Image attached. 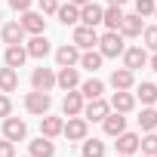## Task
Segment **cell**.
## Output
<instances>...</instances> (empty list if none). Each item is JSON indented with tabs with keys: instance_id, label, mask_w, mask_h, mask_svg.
<instances>
[{
	"instance_id": "obj_31",
	"label": "cell",
	"mask_w": 157,
	"mask_h": 157,
	"mask_svg": "<svg viewBox=\"0 0 157 157\" xmlns=\"http://www.w3.org/2000/svg\"><path fill=\"white\" fill-rule=\"evenodd\" d=\"M139 126H142L145 132H154V129H157V111H154V108H142V114H139Z\"/></svg>"
},
{
	"instance_id": "obj_36",
	"label": "cell",
	"mask_w": 157,
	"mask_h": 157,
	"mask_svg": "<svg viewBox=\"0 0 157 157\" xmlns=\"http://www.w3.org/2000/svg\"><path fill=\"white\" fill-rule=\"evenodd\" d=\"M37 3H40V13L43 16H52L59 10V0H37Z\"/></svg>"
},
{
	"instance_id": "obj_35",
	"label": "cell",
	"mask_w": 157,
	"mask_h": 157,
	"mask_svg": "<svg viewBox=\"0 0 157 157\" xmlns=\"http://www.w3.org/2000/svg\"><path fill=\"white\" fill-rule=\"evenodd\" d=\"M10 114H13V102L6 93H0V117H10Z\"/></svg>"
},
{
	"instance_id": "obj_16",
	"label": "cell",
	"mask_w": 157,
	"mask_h": 157,
	"mask_svg": "<svg viewBox=\"0 0 157 157\" xmlns=\"http://www.w3.org/2000/svg\"><path fill=\"white\" fill-rule=\"evenodd\" d=\"M102 126H105V136H111V139H114V136H120V132L126 129V117H123L120 111H114V114L108 111V114H105V120H102Z\"/></svg>"
},
{
	"instance_id": "obj_2",
	"label": "cell",
	"mask_w": 157,
	"mask_h": 157,
	"mask_svg": "<svg viewBox=\"0 0 157 157\" xmlns=\"http://www.w3.org/2000/svg\"><path fill=\"white\" fill-rule=\"evenodd\" d=\"M49 108H52V99H49V93H40V90H34V93H28V96H25V111H28V114H37V117H43V114H49Z\"/></svg>"
},
{
	"instance_id": "obj_41",
	"label": "cell",
	"mask_w": 157,
	"mask_h": 157,
	"mask_svg": "<svg viewBox=\"0 0 157 157\" xmlns=\"http://www.w3.org/2000/svg\"><path fill=\"white\" fill-rule=\"evenodd\" d=\"M126 0H108V6H123Z\"/></svg>"
},
{
	"instance_id": "obj_45",
	"label": "cell",
	"mask_w": 157,
	"mask_h": 157,
	"mask_svg": "<svg viewBox=\"0 0 157 157\" xmlns=\"http://www.w3.org/2000/svg\"><path fill=\"white\" fill-rule=\"evenodd\" d=\"M154 132H157V129H154Z\"/></svg>"
},
{
	"instance_id": "obj_25",
	"label": "cell",
	"mask_w": 157,
	"mask_h": 157,
	"mask_svg": "<svg viewBox=\"0 0 157 157\" xmlns=\"http://www.w3.org/2000/svg\"><path fill=\"white\" fill-rule=\"evenodd\" d=\"M102 93H105V83L99 80V77H90V80L80 83V96H83L86 102H90V99H99Z\"/></svg>"
},
{
	"instance_id": "obj_5",
	"label": "cell",
	"mask_w": 157,
	"mask_h": 157,
	"mask_svg": "<svg viewBox=\"0 0 157 157\" xmlns=\"http://www.w3.org/2000/svg\"><path fill=\"white\" fill-rule=\"evenodd\" d=\"M31 86L34 90H40V93H49L52 86H56V71L52 68H34V74H31Z\"/></svg>"
},
{
	"instance_id": "obj_21",
	"label": "cell",
	"mask_w": 157,
	"mask_h": 157,
	"mask_svg": "<svg viewBox=\"0 0 157 157\" xmlns=\"http://www.w3.org/2000/svg\"><path fill=\"white\" fill-rule=\"evenodd\" d=\"M19 90V71L16 68H0V93H16Z\"/></svg>"
},
{
	"instance_id": "obj_40",
	"label": "cell",
	"mask_w": 157,
	"mask_h": 157,
	"mask_svg": "<svg viewBox=\"0 0 157 157\" xmlns=\"http://www.w3.org/2000/svg\"><path fill=\"white\" fill-rule=\"evenodd\" d=\"M68 3H74V6H86L90 0H68Z\"/></svg>"
},
{
	"instance_id": "obj_23",
	"label": "cell",
	"mask_w": 157,
	"mask_h": 157,
	"mask_svg": "<svg viewBox=\"0 0 157 157\" xmlns=\"http://www.w3.org/2000/svg\"><path fill=\"white\" fill-rule=\"evenodd\" d=\"M25 59H28V52H25V46H22V43L6 46V52H3V62H6L10 68H22V65H25Z\"/></svg>"
},
{
	"instance_id": "obj_13",
	"label": "cell",
	"mask_w": 157,
	"mask_h": 157,
	"mask_svg": "<svg viewBox=\"0 0 157 157\" xmlns=\"http://www.w3.org/2000/svg\"><path fill=\"white\" fill-rule=\"evenodd\" d=\"M56 62H59V68H71V65L80 62V49H77L74 43H65V46L56 49Z\"/></svg>"
},
{
	"instance_id": "obj_3",
	"label": "cell",
	"mask_w": 157,
	"mask_h": 157,
	"mask_svg": "<svg viewBox=\"0 0 157 157\" xmlns=\"http://www.w3.org/2000/svg\"><path fill=\"white\" fill-rule=\"evenodd\" d=\"M86 132H90V120L86 117H68V123L62 126V136H68V142H83L86 139Z\"/></svg>"
},
{
	"instance_id": "obj_18",
	"label": "cell",
	"mask_w": 157,
	"mask_h": 157,
	"mask_svg": "<svg viewBox=\"0 0 157 157\" xmlns=\"http://www.w3.org/2000/svg\"><path fill=\"white\" fill-rule=\"evenodd\" d=\"M0 37H3V43H6V46L25 43V28H22L19 22H10V25H3V31H0Z\"/></svg>"
},
{
	"instance_id": "obj_15",
	"label": "cell",
	"mask_w": 157,
	"mask_h": 157,
	"mask_svg": "<svg viewBox=\"0 0 157 157\" xmlns=\"http://www.w3.org/2000/svg\"><path fill=\"white\" fill-rule=\"evenodd\" d=\"M102 6L99 3H93V0H90V3L86 6H80V25H86V28H96V25H102Z\"/></svg>"
},
{
	"instance_id": "obj_10",
	"label": "cell",
	"mask_w": 157,
	"mask_h": 157,
	"mask_svg": "<svg viewBox=\"0 0 157 157\" xmlns=\"http://www.w3.org/2000/svg\"><path fill=\"white\" fill-rule=\"evenodd\" d=\"M25 52H28L31 59H46V56H49V40H46L43 34H31V40L25 43Z\"/></svg>"
},
{
	"instance_id": "obj_8",
	"label": "cell",
	"mask_w": 157,
	"mask_h": 157,
	"mask_svg": "<svg viewBox=\"0 0 157 157\" xmlns=\"http://www.w3.org/2000/svg\"><path fill=\"white\" fill-rule=\"evenodd\" d=\"M145 65H148V52H145V46H129V49H123V68L139 71V68H145Z\"/></svg>"
},
{
	"instance_id": "obj_37",
	"label": "cell",
	"mask_w": 157,
	"mask_h": 157,
	"mask_svg": "<svg viewBox=\"0 0 157 157\" xmlns=\"http://www.w3.org/2000/svg\"><path fill=\"white\" fill-rule=\"evenodd\" d=\"M0 157H16V142H10V139L0 142Z\"/></svg>"
},
{
	"instance_id": "obj_1",
	"label": "cell",
	"mask_w": 157,
	"mask_h": 157,
	"mask_svg": "<svg viewBox=\"0 0 157 157\" xmlns=\"http://www.w3.org/2000/svg\"><path fill=\"white\" fill-rule=\"evenodd\" d=\"M123 34L120 31H105L102 37H99V52L105 56V59H117V56H123Z\"/></svg>"
},
{
	"instance_id": "obj_6",
	"label": "cell",
	"mask_w": 157,
	"mask_h": 157,
	"mask_svg": "<svg viewBox=\"0 0 157 157\" xmlns=\"http://www.w3.org/2000/svg\"><path fill=\"white\" fill-rule=\"evenodd\" d=\"M19 25L25 28V34H43V28H46V19H43V13L25 10V13H22V19H19Z\"/></svg>"
},
{
	"instance_id": "obj_38",
	"label": "cell",
	"mask_w": 157,
	"mask_h": 157,
	"mask_svg": "<svg viewBox=\"0 0 157 157\" xmlns=\"http://www.w3.org/2000/svg\"><path fill=\"white\" fill-rule=\"evenodd\" d=\"M10 6L16 13H25V10H31V0H10Z\"/></svg>"
},
{
	"instance_id": "obj_11",
	"label": "cell",
	"mask_w": 157,
	"mask_h": 157,
	"mask_svg": "<svg viewBox=\"0 0 157 157\" xmlns=\"http://www.w3.org/2000/svg\"><path fill=\"white\" fill-rule=\"evenodd\" d=\"M114 111H120V114H129L132 108H136V96L132 93H126V90H114V96H111V102H108Z\"/></svg>"
},
{
	"instance_id": "obj_39",
	"label": "cell",
	"mask_w": 157,
	"mask_h": 157,
	"mask_svg": "<svg viewBox=\"0 0 157 157\" xmlns=\"http://www.w3.org/2000/svg\"><path fill=\"white\" fill-rule=\"evenodd\" d=\"M148 65H151V71H157V49H154V56L148 59Z\"/></svg>"
},
{
	"instance_id": "obj_29",
	"label": "cell",
	"mask_w": 157,
	"mask_h": 157,
	"mask_svg": "<svg viewBox=\"0 0 157 157\" xmlns=\"http://www.w3.org/2000/svg\"><path fill=\"white\" fill-rule=\"evenodd\" d=\"M80 154H83V157H105V142H99V139H83Z\"/></svg>"
},
{
	"instance_id": "obj_12",
	"label": "cell",
	"mask_w": 157,
	"mask_h": 157,
	"mask_svg": "<svg viewBox=\"0 0 157 157\" xmlns=\"http://www.w3.org/2000/svg\"><path fill=\"white\" fill-rule=\"evenodd\" d=\"M108 111H111V105H108L102 96H99V99H90V102L83 105V117H86V120H105Z\"/></svg>"
},
{
	"instance_id": "obj_30",
	"label": "cell",
	"mask_w": 157,
	"mask_h": 157,
	"mask_svg": "<svg viewBox=\"0 0 157 157\" xmlns=\"http://www.w3.org/2000/svg\"><path fill=\"white\" fill-rule=\"evenodd\" d=\"M139 99H142V105H154L157 102V86L151 83V80H145V83H139V93H136Z\"/></svg>"
},
{
	"instance_id": "obj_26",
	"label": "cell",
	"mask_w": 157,
	"mask_h": 157,
	"mask_svg": "<svg viewBox=\"0 0 157 157\" xmlns=\"http://www.w3.org/2000/svg\"><path fill=\"white\" fill-rule=\"evenodd\" d=\"M123 16H126V13H123L120 6H108V10L102 13V25H105L108 31H117V28H120V22H123Z\"/></svg>"
},
{
	"instance_id": "obj_22",
	"label": "cell",
	"mask_w": 157,
	"mask_h": 157,
	"mask_svg": "<svg viewBox=\"0 0 157 157\" xmlns=\"http://www.w3.org/2000/svg\"><path fill=\"white\" fill-rule=\"evenodd\" d=\"M117 139V154H136L139 151V136L136 132H120V136H114Z\"/></svg>"
},
{
	"instance_id": "obj_43",
	"label": "cell",
	"mask_w": 157,
	"mask_h": 157,
	"mask_svg": "<svg viewBox=\"0 0 157 157\" xmlns=\"http://www.w3.org/2000/svg\"><path fill=\"white\" fill-rule=\"evenodd\" d=\"M154 19H157V6H154Z\"/></svg>"
},
{
	"instance_id": "obj_4",
	"label": "cell",
	"mask_w": 157,
	"mask_h": 157,
	"mask_svg": "<svg viewBox=\"0 0 157 157\" xmlns=\"http://www.w3.org/2000/svg\"><path fill=\"white\" fill-rule=\"evenodd\" d=\"M71 43H74L77 49H96V46H99V34H96V28L77 25V28H74V37H71Z\"/></svg>"
},
{
	"instance_id": "obj_34",
	"label": "cell",
	"mask_w": 157,
	"mask_h": 157,
	"mask_svg": "<svg viewBox=\"0 0 157 157\" xmlns=\"http://www.w3.org/2000/svg\"><path fill=\"white\" fill-rule=\"evenodd\" d=\"M154 6H157L154 0H136V16H142V19L145 16H154Z\"/></svg>"
},
{
	"instance_id": "obj_9",
	"label": "cell",
	"mask_w": 157,
	"mask_h": 157,
	"mask_svg": "<svg viewBox=\"0 0 157 157\" xmlns=\"http://www.w3.org/2000/svg\"><path fill=\"white\" fill-rule=\"evenodd\" d=\"M83 105H86V99H83L80 93H74V90H68L65 99H62V111H65V117H77V114H83Z\"/></svg>"
},
{
	"instance_id": "obj_32",
	"label": "cell",
	"mask_w": 157,
	"mask_h": 157,
	"mask_svg": "<svg viewBox=\"0 0 157 157\" xmlns=\"http://www.w3.org/2000/svg\"><path fill=\"white\" fill-rule=\"evenodd\" d=\"M139 151L148 154V157H154L157 154V132H148L145 139H139Z\"/></svg>"
},
{
	"instance_id": "obj_20",
	"label": "cell",
	"mask_w": 157,
	"mask_h": 157,
	"mask_svg": "<svg viewBox=\"0 0 157 157\" xmlns=\"http://www.w3.org/2000/svg\"><path fill=\"white\" fill-rule=\"evenodd\" d=\"M62 126H65V120H62V117H49V114H43V117H40V136H46V139L62 136Z\"/></svg>"
},
{
	"instance_id": "obj_17",
	"label": "cell",
	"mask_w": 157,
	"mask_h": 157,
	"mask_svg": "<svg viewBox=\"0 0 157 157\" xmlns=\"http://www.w3.org/2000/svg\"><path fill=\"white\" fill-rule=\"evenodd\" d=\"M132 83H136V71H129V68H114L111 71V86L114 90H132Z\"/></svg>"
},
{
	"instance_id": "obj_7",
	"label": "cell",
	"mask_w": 157,
	"mask_h": 157,
	"mask_svg": "<svg viewBox=\"0 0 157 157\" xmlns=\"http://www.w3.org/2000/svg\"><path fill=\"white\" fill-rule=\"evenodd\" d=\"M28 136V123L19 120V117H3V139L10 142H22Z\"/></svg>"
},
{
	"instance_id": "obj_42",
	"label": "cell",
	"mask_w": 157,
	"mask_h": 157,
	"mask_svg": "<svg viewBox=\"0 0 157 157\" xmlns=\"http://www.w3.org/2000/svg\"><path fill=\"white\" fill-rule=\"evenodd\" d=\"M117 157H132V154H117Z\"/></svg>"
},
{
	"instance_id": "obj_14",
	"label": "cell",
	"mask_w": 157,
	"mask_h": 157,
	"mask_svg": "<svg viewBox=\"0 0 157 157\" xmlns=\"http://www.w3.org/2000/svg\"><path fill=\"white\" fill-rule=\"evenodd\" d=\"M56 83L68 93V90H77L80 86V74H77V68L71 65V68H59V74H56Z\"/></svg>"
},
{
	"instance_id": "obj_44",
	"label": "cell",
	"mask_w": 157,
	"mask_h": 157,
	"mask_svg": "<svg viewBox=\"0 0 157 157\" xmlns=\"http://www.w3.org/2000/svg\"><path fill=\"white\" fill-rule=\"evenodd\" d=\"M28 157H31V154H28Z\"/></svg>"
},
{
	"instance_id": "obj_33",
	"label": "cell",
	"mask_w": 157,
	"mask_h": 157,
	"mask_svg": "<svg viewBox=\"0 0 157 157\" xmlns=\"http://www.w3.org/2000/svg\"><path fill=\"white\" fill-rule=\"evenodd\" d=\"M142 40H145V49H157V25L142 28Z\"/></svg>"
},
{
	"instance_id": "obj_28",
	"label": "cell",
	"mask_w": 157,
	"mask_h": 157,
	"mask_svg": "<svg viewBox=\"0 0 157 157\" xmlns=\"http://www.w3.org/2000/svg\"><path fill=\"white\" fill-rule=\"evenodd\" d=\"M56 16H59V22H62V25H77V22H80V6L65 3V6H59V10H56Z\"/></svg>"
},
{
	"instance_id": "obj_46",
	"label": "cell",
	"mask_w": 157,
	"mask_h": 157,
	"mask_svg": "<svg viewBox=\"0 0 157 157\" xmlns=\"http://www.w3.org/2000/svg\"><path fill=\"white\" fill-rule=\"evenodd\" d=\"M154 157H157V154H154Z\"/></svg>"
},
{
	"instance_id": "obj_24",
	"label": "cell",
	"mask_w": 157,
	"mask_h": 157,
	"mask_svg": "<svg viewBox=\"0 0 157 157\" xmlns=\"http://www.w3.org/2000/svg\"><path fill=\"white\" fill-rule=\"evenodd\" d=\"M102 62H105V56H102L99 49H83V52H80V68H86V71H93V74L102 68Z\"/></svg>"
},
{
	"instance_id": "obj_19",
	"label": "cell",
	"mask_w": 157,
	"mask_h": 157,
	"mask_svg": "<svg viewBox=\"0 0 157 157\" xmlns=\"http://www.w3.org/2000/svg\"><path fill=\"white\" fill-rule=\"evenodd\" d=\"M142 28H145V25H142V16L132 13V16H123V22H120L117 31H120L123 37H142Z\"/></svg>"
},
{
	"instance_id": "obj_27",
	"label": "cell",
	"mask_w": 157,
	"mask_h": 157,
	"mask_svg": "<svg viewBox=\"0 0 157 157\" xmlns=\"http://www.w3.org/2000/svg\"><path fill=\"white\" fill-rule=\"evenodd\" d=\"M52 154H56L52 139L40 136V139H34V142H31V157H52Z\"/></svg>"
}]
</instances>
